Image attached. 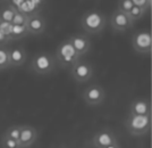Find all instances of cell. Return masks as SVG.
Instances as JSON below:
<instances>
[{"mask_svg": "<svg viewBox=\"0 0 152 148\" xmlns=\"http://www.w3.org/2000/svg\"><path fill=\"white\" fill-rule=\"evenodd\" d=\"M27 18H28V15H26V14L22 13V12L16 9L13 19H12V24H14V25H24L27 22Z\"/></svg>", "mask_w": 152, "mask_h": 148, "instance_id": "cell-20", "label": "cell"}, {"mask_svg": "<svg viewBox=\"0 0 152 148\" xmlns=\"http://www.w3.org/2000/svg\"><path fill=\"white\" fill-rule=\"evenodd\" d=\"M148 1H149V2H150V4H152V0H148Z\"/></svg>", "mask_w": 152, "mask_h": 148, "instance_id": "cell-27", "label": "cell"}, {"mask_svg": "<svg viewBox=\"0 0 152 148\" xmlns=\"http://www.w3.org/2000/svg\"><path fill=\"white\" fill-rule=\"evenodd\" d=\"M12 29H13V24L10 22H6V21H1L0 19V31L6 35L7 38L10 41V34H12Z\"/></svg>", "mask_w": 152, "mask_h": 148, "instance_id": "cell-22", "label": "cell"}, {"mask_svg": "<svg viewBox=\"0 0 152 148\" xmlns=\"http://www.w3.org/2000/svg\"><path fill=\"white\" fill-rule=\"evenodd\" d=\"M133 2L131 0H118V6H117V9H119L124 13H128L132 7H133Z\"/></svg>", "mask_w": 152, "mask_h": 148, "instance_id": "cell-23", "label": "cell"}, {"mask_svg": "<svg viewBox=\"0 0 152 148\" xmlns=\"http://www.w3.org/2000/svg\"><path fill=\"white\" fill-rule=\"evenodd\" d=\"M15 12H16V8L14 6L2 7V8L0 9V19L12 23V19H13V17H14Z\"/></svg>", "mask_w": 152, "mask_h": 148, "instance_id": "cell-16", "label": "cell"}, {"mask_svg": "<svg viewBox=\"0 0 152 148\" xmlns=\"http://www.w3.org/2000/svg\"><path fill=\"white\" fill-rule=\"evenodd\" d=\"M108 148H121V145H119V142H117V144H115V145H113V146H110V147Z\"/></svg>", "mask_w": 152, "mask_h": 148, "instance_id": "cell-26", "label": "cell"}, {"mask_svg": "<svg viewBox=\"0 0 152 148\" xmlns=\"http://www.w3.org/2000/svg\"><path fill=\"white\" fill-rule=\"evenodd\" d=\"M26 27H27L30 34L38 35V34H41V33H43L45 31L47 21L40 14H33V15H30L28 18H27Z\"/></svg>", "mask_w": 152, "mask_h": 148, "instance_id": "cell-11", "label": "cell"}, {"mask_svg": "<svg viewBox=\"0 0 152 148\" xmlns=\"http://www.w3.org/2000/svg\"><path fill=\"white\" fill-rule=\"evenodd\" d=\"M129 114L132 115H149L151 114V103L146 98H136L129 106Z\"/></svg>", "mask_w": 152, "mask_h": 148, "instance_id": "cell-14", "label": "cell"}, {"mask_svg": "<svg viewBox=\"0 0 152 148\" xmlns=\"http://www.w3.org/2000/svg\"><path fill=\"white\" fill-rule=\"evenodd\" d=\"M132 47L136 52L150 55L152 50V35L150 30H140L132 37Z\"/></svg>", "mask_w": 152, "mask_h": 148, "instance_id": "cell-5", "label": "cell"}, {"mask_svg": "<svg viewBox=\"0 0 152 148\" xmlns=\"http://www.w3.org/2000/svg\"><path fill=\"white\" fill-rule=\"evenodd\" d=\"M9 42V39L7 38L4 33L0 31V47H5Z\"/></svg>", "mask_w": 152, "mask_h": 148, "instance_id": "cell-25", "label": "cell"}, {"mask_svg": "<svg viewBox=\"0 0 152 148\" xmlns=\"http://www.w3.org/2000/svg\"><path fill=\"white\" fill-rule=\"evenodd\" d=\"M0 144H1V148H20L18 140L13 139L10 137H7L5 135H1Z\"/></svg>", "mask_w": 152, "mask_h": 148, "instance_id": "cell-18", "label": "cell"}, {"mask_svg": "<svg viewBox=\"0 0 152 148\" xmlns=\"http://www.w3.org/2000/svg\"><path fill=\"white\" fill-rule=\"evenodd\" d=\"M0 1H1V0H0Z\"/></svg>", "mask_w": 152, "mask_h": 148, "instance_id": "cell-28", "label": "cell"}, {"mask_svg": "<svg viewBox=\"0 0 152 148\" xmlns=\"http://www.w3.org/2000/svg\"><path fill=\"white\" fill-rule=\"evenodd\" d=\"M145 13H146L145 10H144V9H142L141 7L133 6L132 7V9H131L127 14H128L129 18L133 21V23H135V22H137V21H140V19L142 18Z\"/></svg>", "mask_w": 152, "mask_h": 148, "instance_id": "cell-19", "label": "cell"}, {"mask_svg": "<svg viewBox=\"0 0 152 148\" xmlns=\"http://www.w3.org/2000/svg\"><path fill=\"white\" fill-rule=\"evenodd\" d=\"M152 117L151 114L149 115H132L129 114L125 120V128L128 133L132 135L139 137L148 133L151 130Z\"/></svg>", "mask_w": 152, "mask_h": 148, "instance_id": "cell-2", "label": "cell"}, {"mask_svg": "<svg viewBox=\"0 0 152 148\" xmlns=\"http://www.w3.org/2000/svg\"><path fill=\"white\" fill-rule=\"evenodd\" d=\"M28 30L26 27V24L24 25H14L12 29V34H10V41H17L22 39L26 38L28 35Z\"/></svg>", "mask_w": 152, "mask_h": 148, "instance_id": "cell-15", "label": "cell"}, {"mask_svg": "<svg viewBox=\"0 0 152 148\" xmlns=\"http://www.w3.org/2000/svg\"><path fill=\"white\" fill-rule=\"evenodd\" d=\"M78 59H81V57L77 55V52L68 39L63 40L58 45L56 49V60L61 67L70 68Z\"/></svg>", "mask_w": 152, "mask_h": 148, "instance_id": "cell-3", "label": "cell"}, {"mask_svg": "<svg viewBox=\"0 0 152 148\" xmlns=\"http://www.w3.org/2000/svg\"><path fill=\"white\" fill-rule=\"evenodd\" d=\"M106 23H107V18L104 14L95 9L88 10L86 13L83 14L82 18H81L82 29L90 34H96L103 31Z\"/></svg>", "mask_w": 152, "mask_h": 148, "instance_id": "cell-1", "label": "cell"}, {"mask_svg": "<svg viewBox=\"0 0 152 148\" xmlns=\"http://www.w3.org/2000/svg\"><path fill=\"white\" fill-rule=\"evenodd\" d=\"M117 142V137L110 129L99 130L92 138V144L95 148H108Z\"/></svg>", "mask_w": 152, "mask_h": 148, "instance_id": "cell-9", "label": "cell"}, {"mask_svg": "<svg viewBox=\"0 0 152 148\" xmlns=\"http://www.w3.org/2000/svg\"><path fill=\"white\" fill-rule=\"evenodd\" d=\"M110 25L115 32H125L132 29L134 25L133 21L129 18L128 14L121 12L119 9L114 10L110 17Z\"/></svg>", "mask_w": 152, "mask_h": 148, "instance_id": "cell-8", "label": "cell"}, {"mask_svg": "<svg viewBox=\"0 0 152 148\" xmlns=\"http://www.w3.org/2000/svg\"><path fill=\"white\" fill-rule=\"evenodd\" d=\"M56 60L49 52H38L31 62V68L38 75H48L55 70Z\"/></svg>", "mask_w": 152, "mask_h": 148, "instance_id": "cell-4", "label": "cell"}, {"mask_svg": "<svg viewBox=\"0 0 152 148\" xmlns=\"http://www.w3.org/2000/svg\"><path fill=\"white\" fill-rule=\"evenodd\" d=\"M19 132H20V125L15 124V125H10L9 128H7L6 131L4 132V135H7V137H10V138H13V139L18 140Z\"/></svg>", "mask_w": 152, "mask_h": 148, "instance_id": "cell-21", "label": "cell"}, {"mask_svg": "<svg viewBox=\"0 0 152 148\" xmlns=\"http://www.w3.org/2000/svg\"><path fill=\"white\" fill-rule=\"evenodd\" d=\"M133 2L134 6L141 7L142 9H144L145 12H149L151 9V4L148 0H131Z\"/></svg>", "mask_w": 152, "mask_h": 148, "instance_id": "cell-24", "label": "cell"}, {"mask_svg": "<svg viewBox=\"0 0 152 148\" xmlns=\"http://www.w3.org/2000/svg\"><path fill=\"white\" fill-rule=\"evenodd\" d=\"M68 40H69V42L74 47V49L76 50L77 55L80 57L84 56L91 48V41L84 34H74L70 38H68Z\"/></svg>", "mask_w": 152, "mask_h": 148, "instance_id": "cell-12", "label": "cell"}, {"mask_svg": "<svg viewBox=\"0 0 152 148\" xmlns=\"http://www.w3.org/2000/svg\"><path fill=\"white\" fill-rule=\"evenodd\" d=\"M8 57L10 67H20L27 59V54L22 46H16L8 49Z\"/></svg>", "mask_w": 152, "mask_h": 148, "instance_id": "cell-13", "label": "cell"}, {"mask_svg": "<svg viewBox=\"0 0 152 148\" xmlns=\"http://www.w3.org/2000/svg\"><path fill=\"white\" fill-rule=\"evenodd\" d=\"M106 91L98 83H92L83 91V100L89 106H98L104 102Z\"/></svg>", "mask_w": 152, "mask_h": 148, "instance_id": "cell-7", "label": "cell"}, {"mask_svg": "<svg viewBox=\"0 0 152 148\" xmlns=\"http://www.w3.org/2000/svg\"><path fill=\"white\" fill-rule=\"evenodd\" d=\"M10 67L9 57H8V49L6 47H0V71L7 70Z\"/></svg>", "mask_w": 152, "mask_h": 148, "instance_id": "cell-17", "label": "cell"}, {"mask_svg": "<svg viewBox=\"0 0 152 148\" xmlns=\"http://www.w3.org/2000/svg\"><path fill=\"white\" fill-rule=\"evenodd\" d=\"M38 138V131L34 127L24 124L20 125V132H19L18 142L20 148H30L37 141Z\"/></svg>", "mask_w": 152, "mask_h": 148, "instance_id": "cell-10", "label": "cell"}, {"mask_svg": "<svg viewBox=\"0 0 152 148\" xmlns=\"http://www.w3.org/2000/svg\"><path fill=\"white\" fill-rule=\"evenodd\" d=\"M70 74L77 83H84L89 81L93 75V66L89 62L78 59L70 67Z\"/></svg>", "mask_w": 152, "mask_h": 148, "instance_id": "cell-6", "label": "cell"}]
</instances>
